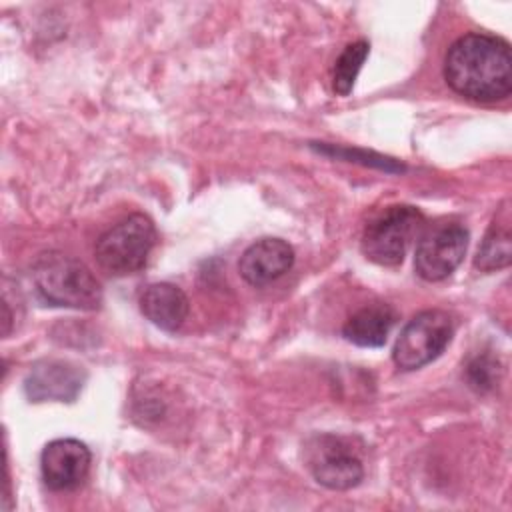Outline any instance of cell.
<instances>
[{"instance_id":"obj_1","label":"cell","mask_w":512,"mask_h":512,"mask_svg":"<svg viewBox=\"0 0 512 512\" xmlns=\"http://www.w3.org/2000/svg\"><path fill=\"white\" fill-rule=\"evenodd\" d=\"M444 80L468 100H504L512 90L510 44L500 36L482 32L460 36L446 52Z\"/></svg>"},{"instance_id":"obj_2","label":"cell","mask_w":512,"mask_h":512,"mask_svg":"<svg viewBox=\"0 0 512 512\" xmlns=\"http://www.w3.org/2000/svg\"><path fill=\"white\" fill-rule=\"evenodd\" d=\"M36 292L50 306L96 310L102 304V288L92 270L74 256L44 252L32 264Z\"/></svg>"},{"instance_id":"obj_3","label":"cell","mask_w":512,"mask_h":512,"mask_svg":"<svg viewBox=\"0 0 512 512\" xmlns=\"http://www.w3.org/2000/svg\"><path fill=\"white\" fill-rule=\"evenodd\" d=\"M426 226L424 214L410 204H394L378 212L364 228L362 252L380 266H398Z\"/></svg>"},{"instance_id":"obj_4","label":"cell","mask_w":512,"mask_h":512,"mask_svg":"<svg viewBox=\"0 0 512 512\" xmlns=\"http://www.w3.org/2000/svg\"><path fill=\"white\" fill-rule=\"evenodd\" d=\"M154 244L156 228L152 220L144 214H130L96 240L94 256L106 272L126 276L146 266Z\"/></svg>"},{"instance_id":"obj_5","label":"cell","mask_w":512,"mask_h":512,"mask_svg":"<svg viewBox=\"0 0 512 512\" xmlns=\"http://www.w3.org/2000/svg\"><path fill=\"white\" fill-rule=\"evenodd\" d=\"M454 334V320L444 310L418 312L396 338L392 360L400 370H418L436 360Z\"/></svg>"},{"instance_id":"obj_6","label":"cell","mask_w":512,"mask_h":512,"mask_svg":"<svg viewBox=\"0 0 512 512\" xmlns=\"http://www.w3.org/2000/svg\"><path fill=\"white\" fill-rule=\"evenodd\" d=\"M304 462L314 480L330 490H350L364 478L358 452L336 434H314L304 444Z\"/></svg>"},{"instance_id":"obj_7","label":"cell","mask_w":512,"mask_h":512,"mask_svg":"<svg viewBox=\"0 0 512 512\" xmlns=\"http://www.w3.org/2000/svg\"><path fill=\"white\" fill-rule=\"evenodd\" d=\"M466 248L468 230L460 222H436L420 234L414 268L428 282L444 280L460 266Z\"/></svg>"},{"instance_id":"obj_8","label":"cell","mask_w":512,"mask_h":512,"mask_svg":"<svg viewBox=\"0 0 512 512\" xmlns=\"http://www.w3.org/2000/svg\"><path fill=\"white\" fill-rule=\"evenodd\" d=\"M92 454L76 438H56L40 454L42 480L50 490H74L88 476Z\"/></svg>"},{"instance_id":"obj_9","label":"cell","mask_w":512,"mask_h":512,"mask_svg":"<svg viewBox=\"0 0 512 512\" xmlns=\"http://www.w3.org/2000/svg\"><path fill=\"white\" fill-rule=\"evenodd\" d=\"M86 382V372L68 360H40L24 378L30 402H74Z\"/></svg>"},{"instance_id":"obj_10","label":"cell","mask_w":512,"mask_h":512,"mask_svg":"<svg viewBox=\"0 0 512 512\" xmlns=\"http://www.w3.org/2000/svg\"><path fill=\"white\" fill-rule=\"evenodd\" d=\"M294 248L282 238H260L240 256V276L250 286H266L294 266Z\"/></svg>"},{"instance_id":"obj_11","label":"cell","mask_w":512,"mask_h":512,"mask_svg":"<svg viewBox=\"0 0 512 512\" xmlns=\"http://www.w3.org/2000/svg\"><path fill=\"white\" fill-rule=\"evenodd\" d=\"M140 310L154 326L166 332H176L184 324L190 304L184 290L176 284L156 282L142 292Z\"/></svg>"},{"instance_id":"obj_12","label":"cell","mask_w":512,"mask_h":512,"mask_svg":"<svg viewBox=\"0 0 512 512\" xmlns=\"http://www.w3.org/2000/svg\"><path fill=\"white\" fill-rule=\"evenodd\" d=\"M396 318V310L390 304L374 302L354 312L346 320L342 334L356 346L378 348L386 342L392 326L396 324Z\"/></svg>"},{"instance_id":"obj_13","label":"cell","mask_w":512,"mask_h":512,"mask_svg":"<svg viewBox=\"0 0 512 512\" xmlns=\"http://www.w3.org/2000/svg\"><path fill=\"white\" fill-rule=\"evenodd\" d=\"M510 226H508V216L504 218V222L496 220L490 224L478 254L474 258V266L482 272H492L498 268H504L510 264V256H512V246H510Z\"/></svg>"},{"instance_id":"obj_14","label":"cell","mask_w":512,"mask_h":512,"mask_svg":"<svg viewBox=\"0 0 512 512\" xmlns=\"http://www.w3.org/2000/svg\"><path fill=\"white\" fill-rule=\"evenodd\" d=\"M368 52H370V44L366 40L352 42L342 50V54L334 62V72H332V86L336 94L346 96L352 92Z\"/></svg>"},{"instance_id":"obj_15","label":"cell","mask_w":512,"mask_h":512,"mask_svg":"<svg viewBox=\"0 0 512 512\" xmlns=\"http://www.w3.org/2000/svg\"><path fill=\"white\" fill-rule=\"evenodd\" d=\"M466 380L476 392H488L498 382V362L488 356H476L466 366Z\"/></svg>"},{"instance_id":"obj_16","label":"cell","mask_w":512,"mask_h":512,"mask_svg":"<svg viewBox=\"0 0 512 512\" xmlns=\"http://www.w3.org/2000/svg\"><path fill=\"white\" fill-rule=\"evenodd\" d=\"M320 152L324 154H332V156H338V158H344V160H350V162H362V164H370V166H378V168H384L388 172H400L404 170L402 164H396L394 160L390 158H382L378 154H366L362 150H350V148H338V146H318Z\"/></svg>"}]
</instances>
